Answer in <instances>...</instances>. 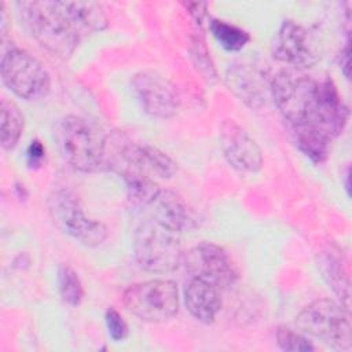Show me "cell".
I'll list each match as a JSON object with an SVG mask.
<instances>
[{
	"instance_id": "1",
	"label": "cell",
	"mask_w": 352,
	"mask_h": 352,
	"mask_svg": "<svg viewBox=\"0 0 352 352\" xmlns=\"http://www.w3.org/2000/svg\"><path fill=\"white\" fill-rule=\"evenodd\" d=\"M270 91L293 128H315L334 139L346 125L349 111L331 80L282 72L272 78Z\"/></svg>"
},
{
	"instance_id": "2",
	"label": "cell",
	"mask_w": 352,
	"mask_h": 352,
	"mask_svg": "<svg viewBox=\"0 0 352 352\" xmlns=\"http://www.w3.org/2000/svg\"><path fill=\"white\" fill-rule=\"evenodd\" d=\"M30 34L52 55L69 58L80 41V30L72 22L62 1L18 3Z\"/></svg>"
},
{
	"instance_id": "3",
	"label": "cell",
	"mask_w": 352,
	"mask_h": 352,
	"mask_svg": "<svg viewBox=\"0 0 352 352\" xmlns=\"http://www.w3.org/2000/svg\"><path fill=\"white\" fill-rule=\"evenodd\" d=\"M55 135L60 155L76 170L89 173L107 168V136L94 122L66 116Z\"/></svg>"
},
{
	"instance_id": "4",
	"label": "cell",
	"mask_w": 352,
	"mask_h": 352,
	"mask_svg": "<svg viewBox=\"0 0 352 352\" xmlns=\"http://www.w3.org/2000/svg\"><path fill=\"white\" fill-rule=\"evenodd\" d=\"M177 232L158 224L153 219L143 221L135 231L133 250L142 268L150 272H172L184 260Z\"/></svg>"
},
{
	"instance_id": "5",
	"label": "cell",
	"mask_w": 352,
	"mask_h": 352,
	"mask_svg": "<svg viewBox=\"0 0 352 352\" xmlns=\"http://www.w3.org/2000/svg\"><path fill=\"white\" fill-rule=\"evenodd\" d=\"M296 326L336 349L349 351L352 346L349 314L333 300L319 298L304 307L296 316Z\"/></svg>"
},
{
	"instance_id": "6",
	"label": "cell",
	"mask_w": 352,
	"mask_h": 352,
	"mask_svg": "<svg viewBox=\"0 0 352 352\" xmlns=\"http://www.w3.org/2000/svg\"><path fill=\"white\" fill-rule=\"evenodd\" d=\"M125 308L150 323L172 319L179 311L177 285L169 279H150L131 285L122 294Z\"/></svg>"
},
{
	"instance_id": "7",
	"label": "cell",
	"mask_w": 352,
	"mask_h": 352,
	"mask_svg": "<svg viewBox=\"0 0 352 352\" xmlns=\"http://www.w3.org/2000/svg\"><path fill=\"white\" fill-rule=\"evenodd\" d=\"M4 85L18 98L38 100L50 92L51 77L38 59L25 50L11 48L1 58L0 66Z\"/></svg>"
},
{
	"instance_id": "8",
	"label": "cell",
	"mask_w": 352,
	"mask_h": 352,
	"mask_svg": "<svg viewBox=\"0 0 352 352\" xmlns=\"http://www.w3.org/2000/svg\"><path fill=\"white\" fill-rule=\"evenodd\" d=\"M48 212L54 223L84 246L96 248L107 238V227L88 217L78 198L69 190H56L48 197Z\"/></svg>"
},
{
	"instance_id": "9",
	"label": "cell",
	"mask_w": 352,
	"mask_h": 352,
	"mask_svg": "<svg viewBox=\"0 0 352 352\" xmlns=\"http://www.w3.org/2000/svg\"><path fill=\"white\" fill-rule=\"evenodd\" d=\"M183 264L191 276L205 279L220 289L228 287L236 279V271L228 253L219 245L202 242L184 254Z\"/></svg>"
},
{
	"instance_id": "10",
	"label": "cell",
	"mask_w": 352,
	"mask_h": 352,
	"mask_svg": "<svg viewBox=\"0 0 352 352\" xmlns=\"http://www.w3.org/2000/svg\"><path fill=\"white\" fill-rule=\"evenodd\" d=\"M132 87L143 110L158 118H169L179 109V95L173 84L153 70H143L133 76Z\"/></svg>"
},
{
	"instance_id": "11",
	"label": "cell",
	"mask_w": 352,
	"mask_h": 352,
	"mask_svg": "<svg viewBox=\"0 0 352 352\" xmlns=\"http://www.w3.org/2000/svg\"><path fill=\"white\" fill-rule=\"evenodd\" d=\"M219 138L223 154L232 168L245 173H254L261 168L263 154L258 144L234 120L223 121Z\"/></svg>"
},
{
	"instance_id": "12",
	"label": "cell",
	"mask_w": 352,
	"mask_h": 352,
	"mask_svg": "<svg viewBox=\"0 0 352 352\" xmlns=\"http://www.w3.org/2000/svg\"><path fill=\"white\" fill-rule=\"evenodd\" d=\"M272 54L292 66H311L318 60L308 30L290 19L282 22L272 44Z\"/></svg>"
},
{
	"instance_id": "13",
	"label": "cell",
	"mask_w": 352,
	"mask_h": 352,
	"mask_svg": "<svg viewBox=\"0 0 352 352\" xmlns=\"http://www.w3.org/2000/svg\"><path fill=\"white\" fill-rule=\"evenodd\" d=\"M184 304L192 318L209 324L221 308L220 287L205 279L191 276L184 287Z\"/></svg>"
},
{
	"instance_id": "14",
	"label": "cell",
	"mask_w": 352,
	"mask_h": 352,
	"mask_svg": "<svg viewBox=\"0 0 352 352\" xmlns=\"http://www.w3.org/2000/svg\"><path fill=\"white\" fill-rule=\"evenodd\" d=\"M151 219L158 224L180 232L192 227L194 216L186 201L170 190H162L148 205Z\"/></svg>"
},
{
	"instance_id": "15",
	"label": "cell",
	"mask_w": 352,
	"mask_h": 352,
	"mask_svg": "<svg viewBox=\"0 0 352 352\" xmlns=\"http://www.w3.org/2000/svg\"><path fill=\"white\" fill-rule=\"evenodd\" d=\"M230 89L252 109H260L265 103L264 85L260 76L246 65H234L226 74Z\"/></svg>"
},
{
	"instance_id": "16",
	"label": "cell",
	"mask_w": 352,
	"mask_h": 352,
	"mask_svg": "<svg viewBox=\"0 0 352 352\" xmlns=\"http://www.w3.org/2000/svg\"><path fill=\"white\" fill-rule=\"evenodd\" d=\"M118 175H121L125 182L129 201L136 206L148 208V205L161 191V187L157 184V182L139 169L128 168Z\"/></svg>"
},
{
	"instance_id": "17",
	"label": "cell",
	"mask_w": 352,
	"mask_h": 352,
	"mask_svg": "<svg viewBox=\"0 0 352 352\" xmlns=\"http://www.w3.org/2000/svg\"><path fill=\"white\" fill-rule=\"evenodd\" d=\"M63 8L80 32L102 30L107 25L106 14L100 4L94 1H62Z\"/></svg>"
},
{
	"instance_id": "18",
	"label": "cell",
	"mask_w": 352,
	"mask_h": 352,
	"mask_svg": "<svg viewBox=\"0 0 352 352\" xmlns=\"http://www.w3.org/2000/svg\"><path fill=\"white\" fill-rule=\"evenodd\" d=\"M25 118L19 107L6 98L0 104V142L4 150H12L23 132Z\"/></svg>"
},
{
	"instance_id": "19",
	"label": "cell",
	"mask_w": 352,
	"mask_h": 352,
	"mask_svg": "<svg viewBox=\"0 0 352 352\" xmlns=\"http://www.w3.org/2000/svg\"><path fill=\"white\" fill-rule=\"evenodd\" d=\"M298 148L314 162H323L329 154L331 138L319 129L309 126L293 128Z\"/></svg>"
},
{
	"instance_id": "20",
	"label": "cell",
	"mask_w": 352,
	"mask_h": 352,
	"mask_svg": "<svg viewBox=\"0 0 352 352\" xmlns=\"http://www.w3.org/2000/svg\"><path fill=\"white\" fill-rule=\"evenodd\" d=\"M210 32L213 37L217 40V43L227 51L235 52L242 50L250 40V36L246 30L228 23L226 21L220 19H212L210 21Z\"/></svg>"
},
{
	"instance_id": "21",
	"label": "cell",
	"mask_w": 352,
	"mask_h": 352,
	"mask_svg": "<svg viewBox=\"0 0 352 352\" xmlns=\"http://www.w3.org/2000/svg\"><path fill=\"white\" fill-rule=\"evenodd\" d=\"M58 289L62 300L69 305H78L84 297L82 283L77 272L66 264L58 270Z\"/></svg>"
},
{
	"instance_id": "22",
	"label": "cell",
	"mask_w": 352,
	"mask_h": 352,
	"mask_svg": "<svg viewBox=\"0 0 352 352\" xmlns=\"http://www.w3.org/2000/svg\"><path fill=\"white\" fill-rule=\"evenodd\" d=\"M323 276L327 279L329 285H331L336 294L345 301V305L348 307L349 302V282L346 272L344 271V267L338 257L330 254L326 256L323 260Z\"/></svg>"
},
{
	"instance_id": "23",
	"label": "cell",
	"mask_w": 352,
	"mask_h": 352,
	"mask_svg": "<svg viewBox=\"0 0 352 352\" xmlns=\"http://www.w3.org/2000/svg\"><path fill=\"white\" fill-rule=\"evenodd\" d=\"M276 342L283 351H293V352H308L314 351L315 346L309 341V338L300 331L292 330L289 327L280 326L276 330Z\"/></svg>"
},
{
	"instance_id": "24",
	"label": "cell",
	"mask_w": 352,
	"mask_h": 352,
	"mask_svg": "<svg viewBox=\"0 0 352 352\" xmlns=\"http://www.w3.org/2000/svg\"><path fill=\"white\" fill-rule=\"evenodd\" d=\"M104 320H106V327H107V331H109V336L111 337V340L122 341L124 338H126L128 326H126L125 320L122 319V316L114 308H109L106 311Z\"/></svg>"
},
{
	"instance_id": "25",
	"label": "cell",
	"mask_w": 352,
	"mask_h": 352,
	"mask_svg": "<svg viewBox=\"0 0 352 352\" xmlns=\"http://www.w3.org/2000/svg\"><path fill=\"white\" fill-rule=\"evenodd\" d=\"M26 157H28V161H29L30 166L40 165V162L44 158V147H43V144L38 140H33L30 143L29 148H28Z\"/></svg>"
}]
</instances>
